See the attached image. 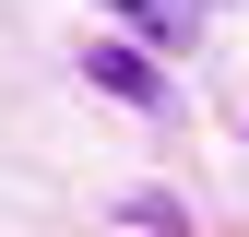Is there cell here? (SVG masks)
Listing matches in <instances>:
<instances>
[{
	"instance_id": "6da1fadb",
	"label": "cell",
	"mask_w": 249,
	"mask_h": 237,
	"mask_svg": "<svg viewBox=\"0 0 249 237\" xmlns=\"http://www.w3.org/2000/svg\"><path fill=\"white\" fill-rule=\"evenodd\" d=\"M83 83H95V95H119L131 118H178V95H166V71H154V48H83Z\"/></svg>"
},
{
	"instance_id": "7a4b0ae2",
	"label": "cell",
	"mask_w": 249,
	"mask_h": 237,
	"mask_svg": "<svg viewBox=\"0 0 249 237\" xmlns=\"http://www.w3.org/2000/svg\"><path fill=\"white\" fill-rule=\"evenodd\" d=\"M119 24H131L142 48H202L213 36V12H226V0H107Z\"/></svg>"
},
{
	"instance_id": "3957f363",
	"label": "cell",
	"mask_w": 249,
	"mask_h": 237,
	"mask_svg": "<svg viewBox=\"0 0 249 237\" xmlns=\"http://www.w3.org/2000/svg\"><path fill=\"white\" fill-rule=\"evenodd\" d=\"M119 225H142V237H178V225H190V214H178L166 190H131V202H119Z\"/></svg>"
}]
</instances>
